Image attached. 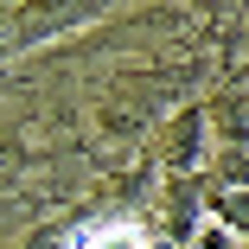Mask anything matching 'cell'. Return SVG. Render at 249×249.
Masks as SVG:
<instances>
[{
    "label": "cell",
    "instance_id": "obj_1",
    "mask_svg": "<svg viewBox=\"0 0 249 249\" xmlns=\"http://www.w3.org/2000/svg\"><path fill=\"white\" fill-rule=\"evenodd\" d=\"M77 249H147V230L141 224H96V230H83V243Z\"/></svg>",
    "mask_w": 249,
    "mask_h": 249
}]
</instances>
